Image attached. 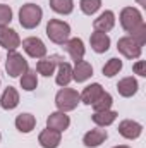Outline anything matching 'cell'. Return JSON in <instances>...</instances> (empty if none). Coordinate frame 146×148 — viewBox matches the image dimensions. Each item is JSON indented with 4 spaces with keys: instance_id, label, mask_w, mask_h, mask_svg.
Listing matches in <instances>:
<instances>
[{
    "instance_id": "1",
    "label": "cell",
    "mask_w": 146,
    "mask_h": 148,
    "mask_svg": "<svg viewBox=\"0 0 146 148\" xmlns=\"http://www.w3.org/2000/svg\"><path fill=\"white\" fill-rule=\"evenodd\" d=\"M41 17H43V10L36 3H24L19 9V23L26 29L36 28L38 24L41 23Z\"/></svg>"
},
{
    "instance_id": "2",
    "label": "cell",
    "mask_w": 146,
    "mask_h": 148,
    "mask_svg": "<svg viewBox=\"0 0 146 148\" xmlns=\"http://www.w3.org/2000/svg\"><path fill=\"white\" fill-rule=\"evenodd\" d=\"M46 36L57 45H64L71 36V26L60 19H50L46 24Z\"/></svg>"
},
{
    "instance_id": "3",
    "label": "cell",
    "mask_w": 146,
    "mask_h": 148,
    "mask_svg": "<svg viewBox=\"0 0 146 148\" xmlns=\"http://www.w3.org/2000/svg\"><path fill=\"white\" fill-rule=\"evenodd\" d=\"M81 102V97L79 93L72 90V88H67L64 86L57 95H55V105L60 112H71L77 107V103Z\"/></svg>"
},
{
    "instance_id": "4",
    "label": "cell",
    "mask_w": 146,
    "mask_h": 148,
    "mask_svg": "<svg viewBox=\"0 0 146 148\" xmlns=\"http://www.w3.org/2000/svg\"><path fill=\"white\" fill-rule=\"evenodd\" d=\"M29 69L28 66V60L16 50H10L9 55H7V60H5V71L10 77H19Z\"/></svg>"
},
{
    "instance_id": "5",
    "label": "cell",
    "mask_w": 146,
    "mask_h": 148,
    "mask_svg": "<svg viewBox=\"0 0 146 148\" xmlns=\"http://www.w3.org/2000/svg\"><path fill=\"white\" fill-rule=\"evenodd\" d=\"M143 23H145V21H143V16H141V12H139L136 7H124V9L120 10V26H122L124 31H127L129 35H131L136 28H139Z\"/></svg>"
},
{
    "instance_id": "6",
    "label": "cell",
    "mask_w": 146,
    "mask_h": 148,
    "mask_svg": "<svg viewBox=\"0 0 146 148\" xmlns=\"http://www.w3.org/2000/svg\"><path fill=\"white\" fill-rule=\"evenodd\" d=\"M117 48H119V52H120L124 57H127V59H138V57L141 55V52H143V47H141L132 36H129V35L119 38Z\"/></svg>"
},
{
    "instance_id": "7",
    "label": "cell",
    "mask_w": 146,
    "mask_h": 148,
    "mask_svg": "<svg viewBox=\"0 0 146 148\" xmlns=\"http://www.w3.org/2000/svg\"><path fill=\"white\" fill-rule=\"evenodd\" d=\"M23 48L24 52L33 57V59H43L46 55V47L45 43L36 36H29V38H24L23 40Z\"/></svg>"
},
{
    "instance_id": "8",
    "label": "cell",
    "mask_w": 146,
    "mask_h": 148,
    "mask_svg": "<svg viewBox=\"0 0 146 148\" xmlns=\"http://www.w3.org/2000/svg\"><path fill=\"white\" fill-rule=\"evenodd\" d=\"M21 45V38L17 35L16 29L9 28V26H0V47L10 50H16Z\"/></svg>"
},
{
    "instance_id": "9",
    "label": "cell",
    "mask_w": 146,
    "mask_h": 148,
    "mask_svg": "<svg viewBox=\"0 0 146 148\" xmlns=\"http://www.w3.org/2000/svg\"><path fill=\"white\" fill-rule=\"evenodd\" d=\"M143 133V126L136 121H131V119H126L119 124V134L124 136L126 140H138Z\"/></svg>"
},
{
    "instance_id": "10",
    "label": "cell",
    "mask_w": 146,
    "mask_h": 148,
    "mask_svg": "<svg viewBox=\"0 0 146 148\" xmlns=\"http://www.w3.org/2000/svg\"><path fill=\"white\" fill-rule=\"evenodd\" d=\"M69 126H71V119H69V115H67L65 112H60V110L52 112V114L48 115V119H46V127L55 129V131H59V133L65 131Z\"/></svg>"
},
{
    "instance_id": "11",
    "label": "cell",
    "mask_w": 146,
    "mask_h": 148,
    "mask_svg": "<svg viewBox=\"0 0 146 148\" xmlns=\"http://www.w3.org/2000/svg\"><path fill=\"white\" fill-rule=\"evenodd\" d=\"M60 141H62V133L50 129V127L43 129L38 136V143L43 148H57L60 145Z\"/></svg>"
},
{
    "instance_id": "12",
    "label": "cell",
    "mask_w": 146,
    "mask_h": 148,
    "mask_svg": "<svg viewBox=\"0 0 146 148\" xmlns=\"http://www.w3.org/2000/svg\"><path fill=\"white\" fill-rule=\"evenodd\" d=\"M64 50L71 55V59H72L74 62L83 60V57L86 53V48H84V43H83L81 38H71V40H67L64 43Z\"/></svg>"
},
{
    "instance_id": "13",
    "label": "cell",
    "mask_w": 146,
    "mask_h": 148,
    "mask_svg": "<svg viewBox=\"0 0 146 148\" xmlns=\"http://www.w3.org/2000/svg\"><path fill=\"white\" fill-rule=\"evenodd\" d=\"M107 138H108V133L105 129L96 127V129H91V131H88L84 134L83 143H84V147H88V148H96V147H100L102 143H105Z\"/></svg>"
},
{
    "instance_id": "14",
    "label": "cell",
    "mask_w": 146,
    "mask_h": 148,
    "mask_svg": "<svg viewBox=\"0 0 146 148\" xmlns=\"http://www.w3.org/2000/svg\"><path fill=\"white\" fill-rule=\"evenodd\" d=\"M113 26H115V14H113L112 10L102 12V14L93 21L95 31H100V33H108Z\"/></svg>"
},
{
    "instance_id": "15",
    "label": "cell",
    "mask_w": 146,
    "mask_h": 148,
    "mask_svg": "<svg viewBox=\"0 0 146 148\" xmlns=\"http://www.w3.org/2000/svg\"><path fill=\"white\" fill-rule=\"evenodd\" d=\"M89 43H91V48H93L96 53H105L110 48V36L107 33L93 31L91 36H89Z\"/></svg>"
},
{
    "instance_id": "16",
    "label": "cell",
    "mask_w": 146,
    "mask_h": 148,
    "mask_svg": "<svg viewBox=\"0 0 146 148\" xmlns=\"http://www.w3.org/2000/svg\"><path fill=\"white\" fill-rule=\"evenodd\" d=\"M0 105L3 110H14L19 105V91L12 86L5 88V91L2 93V98H0Z\"/></svg>"
},
{
    "instance_id": "17",
    "label": "cell",
    "mask_w": 146,
    "mask_h": 148,
    "mask_svg": "<svg viewBox=\"0 0 146 148\" xmlns=\"http://www.w3.org/2000/svg\"><path fill=\"white\" fill-rule=\"evenodd\" d=\"M93 76V66L86 60H79L76 62V66L72 67V79L77 83H84L86 79H89Z\"/></svg>"
},
{
    "instance_id": "18",
    "label": "cell",
    "mask_w": 146,
    "mask_h": 148,
    "mask_svg": "<svg viewBox=\"0 0 146 148\" xmlns=\"http://www.w3.org/2000/svg\"><path fill=\"white\" fill-rule=\"evenodd\" d=\"M59 62H62V59H60L59 55H52V57H48V59H45V57H43L41 60H38V64H36L38 74L50 77L52 74L55 73V67H57V64H59Z\"/></svg>"
},
{
    "instance_id": "19",
    "label": "cell",
    "mask_w": 146,
    "mask_h": 148,
    "mask_svg": "<svg viewBox=\"0 0 146 148\" xmlns=\"http://www.w3.org/2000/svg\"><path fill=\"white\" fill-rule=\"evenodd\" d=\"M138 88H139V84H138V81H136L132 76H127V77H124V79H120V81L117 83V91H119V95H122V97H126V98L136 95V93H138Z\"/></svg>"
},
{
    "instance_id": "20",
    "label": "cell",
    "mask_w": 146,
    "mask_h": 148,
    "mask_svg": "<svg viewBox=\"0 0 146 148\" xmlns=\"http://www.w3.org/2000/svg\"><path fill=\"white\" fill-rule=\"evenodd\" d=\"M102 93H103L102 84H100V83H93V84H88V86L83 90V93H79V97H81V102H83V103L93 105V102H96V98H98Z\"/></svg>"
},
{
    "instance_id": "21",
    "label": "cell",
    "mask_w": 146,
    "mask_h": 148,
    "mask_svg": "<svg viewBox=\"0 0 146 148\" xmlns=\"http://www.w3.org/2000/svg\"><path fill=\"white\" fill-rule=\"evenodd\" d=\"M55 81L59 86H69V83L72 81V66L69 62H59V69H57V76Z\"/></svg>"
},
{
    "instance_id": "22",
    "label": "cell",
    "mask_w": 146,
    "mask_h": 148,
    "mask_svg": "<svg viewBox=\"0 0 146 148\" xmlns=\"http://www.w3.org/2000/svg\"><path fill=\"white\" fill-rule=\"evenodd\" d=\"M36 126V117L33 114H19L16 117V127L21 131V133H31Z\"/></svg>"
},
{
    "instance_id": "23",
    "label": "cell",
    "mask_w": 146,
    "mask_h": 148,
    "mask_svg": "<svg viewBox=\"0 0 146 148\" xmlns=\"http://www.w3.org/2000/svg\"><path fill=\"white\" fill-rule=\"evenodd\" d=\"M117 112L115 110H103V112H95L93 115H91V119H93V122L96 124V126H100V127H107L110 124H113L115 122V119H117Z\"/></svg>"
},
{
    "instance_id": "24",
    "label": "cell",
    "mask_w": 146,
    "mask_h": 148,
    "mask_svg": "<svg viewBox=\"0 0 146 148\" xmlns=\"http://www.w3.org/2000/svg\"><path fill=\"white\" fill-rule=\"evenodd\" d=\"M36 86H38V74H36V71L28 69L26 73L21 76V88L26 90V91H33V90H36Z\"/></svg>"
},
{
    "instance_id": "25",
    "label": "cell",
    "mask_w": 146,
    "mask_h": 148,
    "mask_svg": "<svg viewBox=\"0 0 146 148\" xmlns=\"http://www.w3.org/2000/svg\"><path fill=\"white\" fill-rule=\"evenodd\" d=\"M50 7L57 14H71L74 10V0H50Z\"/></svg>"
},
{
    "instance_id": "26",
    "label": "cell",
    "mask_w": 146,
    "mask_h": 148,
    "mask_svg": "<svg viewBox=\"0 0 146 148\" xmlns=\"http://www.w3.org/2000/svg\"><path fill=\"white\" fill-rule=\"evenodd\" d=\"M112 103H113L112 95H110V93H107V91H103V93L96 98V102H93V110H95V112L108 110L110 107H112Z\"/></svg>"
},
{
    "instance_id": "27",
    "label": "cell",
    "mask_w": 146,
    "mask_h": 148,
    "mask_svg": "<svg viewBox=\"0 0 146 148\" xmlns=\"http://www.w3.org/2000/svg\"><path fill=\"white\" fill-rule=\"evenodd\" d=\"M120 71H122V60L117 59V57L110 59L108 62L103 66V76H107V77H113L115 74H119Z\"/></svg>"
},
{
    "instance_id": "28",
    "label": "cell",
    "mask_w": 146,
    "mask_h": 148,
    "mask_svg": "<svg viewBox=\"0 0 146 148\" xmlns=\"http://www.w3.org/2000/svg\"><path fill=\"white\" fill-rule=\"evenodd\" d=\"M79 7H81V10H83L86 16H93L95 12L100 10L102 0H81V2H79Z\"/></svg>"
},
{
    "instance_id": "29",
    "label": "cell",
    "mask_w": 146,
    "mask_h": 148,
    "mask_svg": "<svg viewBox=\"0 0 146 148\" xmlns=\"http://www.w3.org/2000/svg\"><path fill=\"white\" fill-rule=\"evenodd\" d=\"M12 21V9L5 3H0V26H9Z\"/></svg>"
},
{
    "instance_id": "30",
    "label": "cell",
    "mask_w": 146,
    "mask_h": 148,
    "mask_svg": "<svg viewBox=\"0 0 146 148\" xmlns=\"http://www.w3.org/2000/svg\"><path fill=\"white\" fill-rule=\"evenodd\" d=\"M129 36H132L136 41H138V43H139V45H141V47H143V45L146 43V24L143 23V24H141L139 28H136V29H134Z\"/></svg>"
},
{
    "instance_id": "31",
    "label": "cell",
    "mask_w": 146,
    "mask_h": 148,
    "mask_svg": "<svg viewBox=\"0 0 146 148\" xmlns=\"http://www.w3.org/2000/svg\"><path fill=\"white\" fill-rule=\"evenodd\" d=\"M132 71L138 74V76H143V77H145L146 76V62L145 60H138V62L132 66Z\"/></svg>"
},
{
    "instance_id": "32",
    "label": "cell",
    "mask_w": 146,
    "mask_h": 148,
    "mask_svg": "<svg viewBox=\"0 0 146 148\" xmlns=\"http://www.w3.org/2000/svg\"><path fill=\"white\" fill-rule=\"evenodd\" d=\"M139 2V5H143V7H146V0H138Z\"/></svg>"
},
{
    "instance_id": "33",
    "label": "cell",
    "mask_w": 146,
    "mask_h": 148,
    "mask_svg": "<svg viewBox=\"0 0 146 148\" xmlns=\"http://www.w3.org/2000/svg\"><path fill=\"white\" fill-rule=\"evenodd\" d=\"M113 148H131V147H127V145H119V147H113Z\"/></svg>"
},
{
    "instance_id": "34",
    "label": "cell",
    "mask_w": 146,
    "mask_h": 148,
    "mask_svg": "<svg viewBox=\"0 0 146 148\" xmlns=\"http://www.w3.org/2000/svg\"><path fill=\"white\" fill-rule=\"evenodd\" d=\"M0 140H2V134H0Z\"/></svg>"
}]
</instances>
